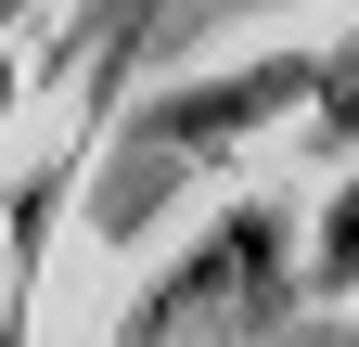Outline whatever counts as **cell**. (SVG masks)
<instances>
[{"label":"cell","instance_id":"277c9868","mask_svg":"<svg viewBox=\"0 0 359 347\" xmlns=\"http://www.w3.org/2000/svg\"><path fill=\"white\" fill-rule=\"evenodd\" d=\"M26 13H39V0H0V26H26Z\"/></svg>","mask_w":359,"mask_h":347},{"label":"cell","instance_id":"7a4b0ae2","mask_svg":"<svg viewBox=\"0 0 359 347\" xmlns=\"http://www.w3.org/2000/svg\"><path fill=\"white\" fill-rule=\"evenodd\" d=\"M283 244H295L283 206H218L205 244L154 283V309H128V334H193V322H231V309L257 322L269 296H283Z\"/></svg>","mask_w":359,"mask_h":347},{"label":"cell","instance_id":"3957f363","mask_svg":"<svg viewBox=\"0 0 359 347\" xmlns=\"http://www.w3.org/2000/svg\"><path fill=\"white\" fill-rule=\"evenodd\" d=\"M321 283H334V296H359V181L321 206Z\"/></svg>","mask_w":359,"mask_h":347},{"label":"cell","instance_id":"6da1fadb","mask_svg":"<svg viewBox=\"0 0 359 347\" xmlns=\"http://www.w3.org/2000/svg\"><path fill=\"white\" fill-rule=\"evenodd\" d=\"M295 91H321V65H308V52H257V65H218V77L154 91V103H142V129H128V155H116V181H103V232L128 244L142 219H167V181H180V167H205L218 142L269 129Z\"/></svg>","mask_w":359,"mask_h":347}]
</instances>
